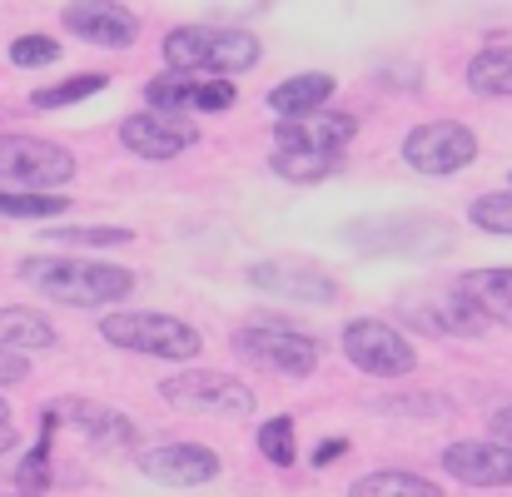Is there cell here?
I'll use <instances>...</instances> for the list:
<instances>
[{"label": "cell", "mask_w": 512, "mask_h": 497, "mask_svg": "<svg viewBox=\"0 0 512 497\" xmlns=\"http://www.w3.org/2000/svg\"><path fill=\"white\" fill-rule=\"evenodd\" d=\"M50 413H55L60 423H70L90 448H125V443L135 438V423H130L125 413H115V408H105V403H90V398H60Z\"/></svg>", "instance_id": "cell-15"}, {"label": "cell", "mask_w": 512, "mask_h": 497, "mask_svg": "<svg viewBox=\"0 0 512 497\" xmlns=\"http://www.w3.org/2000/svg\"><path fill=\"white\" fill-rule=\"evenodd\" d=\"M343 453H348V438H329V443H319V448H314V468H329V463H339Z\"/></svg>", "instance_id": "cell-32"}, {"label": "cell", "mask_w": 512, "mask_h": 497, "mask_svg": "<svg viewBox=\"0 0 512 497\" xmlns=\"http://www.w3.org/2000/svg\"><path fill=\"white\" fill-rule=\"evenodd\" d=\"M50 60H60V40H50V35H20L10 45V65H20V70H35Z\"/></svg>", "instance_id": "cell-30"}, {"label": "cell", "mask_w": 512, "mask_h": 497, "mask_svg": "<svg viewBox=\"0 0 512 497\" xmlns=\"http://www.w3.org/2000/svg\"><path fill=\"white\" fill-rule=\"evenodd\" d=\"M443 468L468 488H512V448L493 438H468L443 448Z\"/></svg>", "instance_id": "cell-14"}, {"label": "cell", "mask_w": 512, "mask_h": 497, "mask_svg": "<svg viewBox=\"0 0 512 497\" xmlns=\"http://www.w3.org/2000/svg\"><path fill=\"white\" fill-rule=\"evenodd\" d=\"M259 453L274 468H294V418H269L259 428Z\"/></svg>", "instance_id": "cell-28"}, {"label": "cell", "mask_w": 512, "mask_h": 497, "mask_svg": "<svg viewBox=\"0 0 512 497\" xmlns=\"http://www.w3.org/2000/svg\"><path fill=\"white\" fill-rule=\"evenodd\" d=\"M234 353L274 378H309L324 358L319 338L299 329H279V324H244L234 333Z\"/></svg>", "instance_id": "cell-4"}, {"label": "cell", "mask_w": 512, "mask_h": 497, "mask_svg": "<svg viewBox=\"0 0 512 497\" xmlns=\"http://www.w3.org/2000/svg\"><path fill=\"white\" fill-rule=\"evenodd\" d=\"M15 448V428L10 423H0V453H10Z\"/></svg>", "instance_id": "cell-34"}, {"label": "cell", "mask_w": 512, "mask_h": 497, "mask_svg": "<svg viewBox=\"0 0 512 497\" xmlns=\"http://www.w3.org/2000/svg\"><path fill=\"white\" fill-rule=\"evenodd\" d=\"M40 239H45V244H65V249H115V244H130L135 234H130V229L95 224V229H45Z\"/></svg>", "instance_id": "cell-26"}, {"label": "cell", "mask_w": 512, "mask_h": 497, "mask_svg": "<svg viewBox=\"0 0 512 497\" xmlns=\"http://www.w3.org/2000/svg\"><path fill=\"white\" fill-rule=\"evenodd\" d=\"M160 398L179 413H194V418H249L254 413V393L239 378L209 373V368H189V373L165 378Z\"/></svg>", "instance_id": "cell-5"}, {"label": "cell", "mask_w": 512, "mask_h": 497, "mask_svg": "<svg viewBox=\"0 0 512 497\" xmlns=\"http://www.w3.org/2000/svg\"><path fill=\"white\" fill-rule=\"evenodd\" d=\"M70 199L60 194H30V189H0V214L5 219H55L65 214Z\"/></svg>", "instance_id": "cell-25"}, {"label": "cell", "mask_w": 512, "mask_h": 497, "mask_svg": "<svg viewBox=\"0 0 512 497\" xmlns=\"http://www.w3.org/2000/svg\"><path fill=\"white\" fill-rule=\"evenodd\" d=\"M70 179H75V155L65 145L35 135H0V189L25 184L30 194H50Z\"/></svg>", "instance_id": "cell-6"}, {"label": "cell", "mask_w": 512, "mask_h": 497, "mask_svg": "<svg viewBox=\"0 0 512 497\" xmlns=\"http://www.w3.org/2000/svg\"><path fill=\"white\" fill-rule=\"evenodd\" d=\"M140 473L160 488H204L224 473V463L204 443H160V448L140 453Z\"/></svg>", "instance_id": "cell-10"}, {"label": "cell", "mask_w": 512, "mask_h": 497, "mask_svg": "<svg viewBox=\"0 0 512 497\" xmlns=\"http://www.w3.org/2000/svg\"><path fill=\"white\" fill-rule=\"evenodd\" d=\"M339 165V155H319V150H274V160H269V169L289 184H319V179L339 174Z\"/></svg>", "instance_id": "cell-23"}, {"label": "cell", "mask_w": 512, "mask_h": 497, "mask_svg": "<svg viewBox=\"0 0 512 497\" xmlns=\"http://www.w3.org/2000/svg\"><path fill=\"white\" fill-rule=\"evenodd\" d=\"M0 423H10V408H5V398H0Z\"/></svg>", "instance_id": "cell-35"}, {"label": "cell", "mask_w": 512, "mask_h": 497, "mask_svg": "<svg viewBox=\"0 0 512 497\" xmlns=\"http://www.w3.org/2000/svg\"><path fill=\"white\" fill-rule=\"evenodd\" d=\"M334 90H339L334 75L304 70V75H294V80H284V85L269 90V110H279L284 120H304V115H319V110L334 100Z\"/></svg>", "instance_id": "cell-17"}, {"label": "cell", "mask_w": 512, "mask_h": 497, "mask_svg": "<svg viewBox=\"0 0 512 497\" xmlns=\"http://www.w3.org/2000/svg\"><path fill=\"white\" fill-rule=\"evenodd\" d=\"M20 279L70 309H100V304H120L135 294L130 269L95 264V259H20Z\"/></svg>", "instance_id": "cell-1"}, {"label": "cell", "mask_w": 512, "mask_h": 497, "mask_svg": "<svg viewBox=\"0 0 512 497\" xmlns=\"http://www.w3.org/2000/svg\"><path fill=\"white\" fill-rule=\"evenodd\" d=\"M458 284L478 299V309H483L488 319H508L512 324V269H473V274H463Z\"/></svg>", "instance_id": "cell-20"}, {"label": "cell", "mask_w": 512, "mask_h": 497, "mask_svg": "<svg viewBox=\"0 0 512 497\" xmlns=\"http://www.w3.org/2000/svg\"><path fill=\"white\" fill-rule=\"evenodd\" d=\"M100 338L125 348V353H145V358H199L204 338L194 324L184 319H170V314H110L100 319Z\"/></svg>", "instance_id": "cell-3"}, {"label": "cell", "mask_w": 512, "mask_h": 497, "mask_svg": "<svg viewBox=\"0 0 512 497\" xmlns=\"http://www.w3.org/2000/svg\"><path fill=\"white\" fill-rule=\"evenodd\" d=\"M358 135V120L348 110H334L324 120H284L274 130V145L279 150H319V155H343V145H353Z\"/></svg>", "instance_id": "cell-16"}, {"label": "cell", "mask_w": 512, "mask_h": 497, "mask_svg": "<svg viewBox=\"0 0 512 497\" xmlns=\"http://www.w3.org/2000/svg\"><path fill=\"white\" fill-rule=\"evenodd\" d=\"M343 358H348L358 373H368V378H403V373H413V363H418L413 343L393 329V324H383V319H353V324L343 329Z\"/></svg>", "instance_id": "cell-7"}, {"label": "cell", "mask_w": 512, "mask_h": 497, "mask_svg": "<svg viewBox=\"0 0 512 497\" xmlns=\"http://www.w3.org/2000/svg\"><path fill=\"white\" fill-rule=\"evenodd\" d=\"M60 20H65V30H75L80 40L105 45V50H130L140 35V15L115 0H75V5H65Z\"/></svg>", "instance_id": "cell-13"}, {"label": "cell", "mask_w": 512, "mask_h": 497, "mask_svg": "<svg viewBox=\"0 0 512 497\" xmlns=\"http://www.w3.org/2000/svg\"><path fill=\"white\" fill-rule=\"evenodd\" d=\"M15 483H20V493L35 497L45 483H50V438H40L25 458H20V468H15Z\"/></svg>", "instance_id": "cell-29"}, {"label": "cell", "mask_w": 512, "mask_h": 497, "mask_svg": "<svg viewBox=\"0 0 512 497\" xmlns=\"http://www.w3.org/2000/svg\"><path fill=\"white\" fill-rule=\"evenodd\" d=\"M120 145L135 160H174L189 145H199V125L174 120V115H125L120 120Z\"/></svg>", "instance_id": "cell-12"}, {"label": "cell", "mask_w": 512, "mask_h": 497, "mask_svg": "<svg viewBox=\"0 0 512 497\" xmlns=\"http://www.w3.org/2000/svg\"><path fill=\"white\" fill-rule=\"evenodd\" d=\"M468 85L478 95H512V45H488L468 60Z\"/></svg>", "instance_id": "cell-22"}, {"label": "cell", "mask_w": 512, "mask_h": 497, "mask_svg": "<svg viewBox=\"0 0 512 497\" xmlns=\"http://www.w3.org/2000/svg\"><path fill=\"white\" fill-rule=\"evenodd\" d=\"M468 219H473L483 234H508L512 239V189L473 199V204H468Z\"/></svg>", "instance_id": "cell-27"}, {"label": "cell", "mask_w": 512, "mask_h": 497, "mask_svg": "<svg viewBox=\"0 0 512 497\" xmlns=\"http://www.w3.org/2000/svg\"><path fill=\"white\" fill-rule=\"evenodd\" d=\"M403 160L418 174H458L478 160V135L458 120H428V125L408 130Z\"/></svg>", "instance_id": "cell-8"}, {"label": "cell", "mask_w": 512, "mask_h": 497, "mask_svg": "<svg viewBox=\"0 0 512 497\" xmlns=\"http://www.w3.org/2000/svg\"><path fill=\"white\" fill-rule=\"evenodd\" d=\"M15 497H25V493H15Z\"/></svg>", "instance_id": "cell-36"}, {"label": "cell", "mask_w": 512, "mask_h": 497, "mask_svg": "<svg viewBox=\"0 0 512 497\" xmlns=\"http://www.w3.org/2000/svg\"><path fill=\"white\" fill-rule=\"evenodd\" d=\"M348 497H443L438 483H428V478H418V473H398V468H383V473H368V478H358Z\"/></svg>", "instance_id": "cell-21"}, {"label": "cell", "mask_w": 512, "mask_h": 497, "mask_svg": "<svg viewBox=\"0 0 512 497\" xmlns=\"http://www.w3.org/2000/svg\"><path fill=\"white\" fill-rule=\"evenodd\" d=\"M145 100L155 105V115H214L234 105V85L229 80H199V75H160L145 85Z\"/></svg>", "instance_id": "cell-11"}, {"label": "cell", "mask_w": 512, "mask_h": 497, "mask_svg": "<svg viewBox=\"0 0 512 497\" xmlns=\"http://www.w3.org/2000/svg\"><path fill=\"white\" fill-rule=\"evenodd\" d=\"M55 343V329L40 309H25V304H0V348H50Z\"/></svg>", "instance_id": "cell-19"}, {"label": "cell", "mask_w": 512, "mask_h": 497, "mask_svg": "<svg viewBox=\"0 0 512 497\" xmlns=\"http://www.w3.org/2000/svg\"><path fill=\"white\" fill-rule=\"evenodd\" d=\"M25 373H30V363H25L15 348H0V388H5V383H20Z\"/></svg>", "instance_id": "cell-31"}, {"label": "cell", "mask_w": 512, "mask_h": 497, "mask_svg": "<svg viewBox=\"0 0 512 497\" xmlns=\"http://www.w3.org/2000/svg\"><path fill=\"white\" fill-rule=\"evenodd\" d=\"M249 279H254L259 289H274V294H289V299H309V304H334V299H339V289H334L324 274L294 269V264H254Z\"/></svg>", "instance_id": "cell-18"}, {"label": "cell", "mask_w": 512, "mask_h": 497, "mask_svg": "<svg viewBox=\"0 0 512 497\" xmlns=\"http://www.w3.org/2000/svg\"><path fill=\"white\" fill-rule=\"evenodd\" d=\"M105 85H110V75H70V80H60V85L35 90V95H30V105H35V110H65V105H75V100L100 95Z\"/></svg>", "instance_id": "cell-24"}, {"label": "cell", "mask_w": 512, "mask_h": 497, "mask_svg": "<svg viewBox=\"0 0 512 497\" xmlns=\"http://www.w3.org/2000/svg\"><path fill=\"white\" fill-rule=\"evenodd\" d=\"M403 314L428 333H448V338H473V333L488 329V314L478 309V299L463 289V284H448V289H418L403 299Z\"/></svg>", "instance_id": "cell-9"}, {"label": "cell", "mask_w": 512, "mask_h": 497, "mask_svg": "<svg viewBox=\"0 0 512 497\" xmlns=\"http://www.w3.org/2000/svg\"><path fill=\"white\" fill-rule=\"evenodd\" d=\"M493 438H498V443H508V448H512V408H503V413H493Z\"/></svg>", "instance_id": "cell-33"}, {"label": "cell", "mask_w": 512, "mask_h": 497, "mask_svg": "<svg viewBox=\"0 0 512 497\" xmlns=\"http://www.w3.org/2000/svg\"><path fill=\"white\" fill-rule=\"evenodd\" d=\"M259 40L224 25H179L165 35V65L174 75H244L259 65Z\"/></svg>", "instance_id": "cell-2"}]
</instances>
